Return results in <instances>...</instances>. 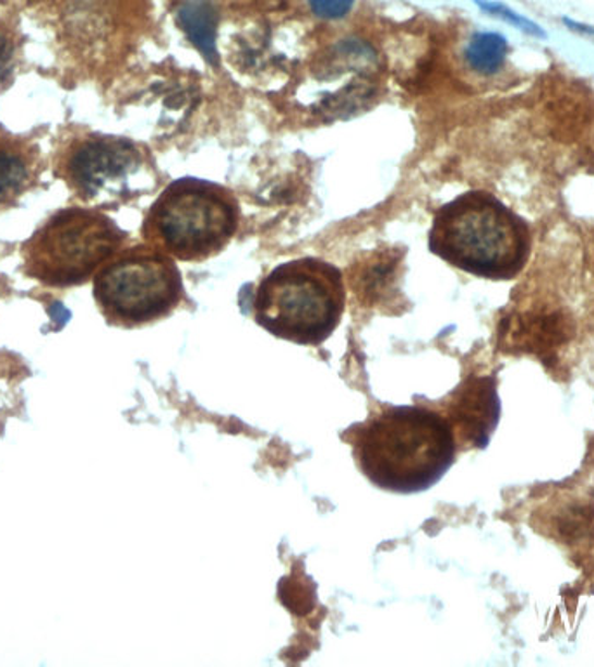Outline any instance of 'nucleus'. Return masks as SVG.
Masks as SVG:
<instances>
[{"instance_id":"f257e3e1","label":"nucleus","mask_w":594,"mask_h":667,"mask_svg":"<svg viewBox=\"0 0 594 667\" xmlns=\"http://www.w3.org/2000/svg\"><path fill=\"white\" fill-rule=\"evenodd\" d=\"M358 468L382 490L416 493L442 480L455 457V437L442 414L390 407L349 428Z\"/></svg>"},{"instance_id":"f03ea898","label":"nucleus","mask_w":594,"mask_h":667,"mask_svg":"<svg viewBox=\"0 0 594 667\" xmlns=\"http://www.w3.org/2000/svg\"><path fill=\"white\" fill-rule=\"evenodd\" d=\"M429 249L463 272L490 281H510L525 266L528 234L496 196L472 192L435 214Z\"/></svg>"},{"instance_id":"7ed1b4c3","label":"nucleus","mask_w":594,"mask_h":667,"mask_svg":"<svg viewBox=\"0 0 594 667\" xmlns=\"http://www.w3.org/2000/svg\"><path fill=\"white\" fill-rule=\"evenodd\" d=\"M346 305L343 273L334 264L301 258L276 266L256 287L252 314L273 336L319 346L331 337Z\"/></svg>"},{"instance_id":"20e7f679","label":"nucleus","mask_w":594,"mask_h":667,"mask_svg":"<svg viewBox=\"0 0 594 667\" xmlns=\"http://www.w3.org/2000/svg\"><path fill=\"white\" fill-rule=\"evenodd\" d=\"M240 209L234 193L204 179H179L161 193L143 223L146 243L173 260L204 261L237 234Z\"/></svg>"},{"instance_id":"39448f33","label":"nucleus","mask_w":594,"mask_h":667,"mask_svg":"<svg viewBox=\"0 0 594 667\" xmlns=\"http://www.w3.org/2000/svg\"><path fill=\"white\" fill-rule=\"evenodd\" d=\"M126 235L96 209H63L23 246L25 273L49 287L84 284L120 251Z\"/></svg>"},{"instance_id":"423d86ee","label":"nucleus","mask_w":594,"mask_h":667,"mask_svg":"<svg viewBox=\"0 0 594 667\" xmlns=\"http://www.w3.org/2000/svg\"><path fill=\"white\" fill-rule=\"evenodd\" d=\"M94 299L105 319L140 327L173 313L183 299V278L175 260L157 247L119 251L94 276Z\"/></svg>"},{"instance_id":"0eeeda50","label":"nucleus","mask_w":594,"mask_h":667,"mask_svg":"<svg viewBox=\"0 0 594 667\" xmlns=\"http://www.w3.org/2000/svg\"><path fill=\"white\" fill-rule=\"evenodd\" d=\"M55 175L76 199L114 204L140 195L152 183L145 152L126 138L72 132L55 154Z\"/></svg>"},{"instance_id":"6e6552de","label":"nucleus","mask_w":594,"mask_h":667,"mask_svg":"<svg viewBox=\"0 0 594 667\" xmlns=\"http://www.w3.org/2000/svg\"><path fill=\"white\" fill-rule=\"evenodd\" d=\"M40 175L43 157L37 143L0 129V213L31 192Z\"/></svg>"},{"instance_id":"1a4fd4ad","label":"nucleus","mask_w":594,"mask_h":667,"mask_svg":"<svg viewBox=\"0 0 594 667\" xmlns=\"http://www.w3.org/2000/svg\"><path fill=\"white\" fill-rule=\"evenodd\" d=\"M178 23L209 63H217V11L209 0H188L178 11Z\"/></svg>"},{"instance_id":"9d476101","label":"nucleus","mask_w":594,"mask_h":667,"mask_svg":"<svg viewBox=\"0 0 594 667\" xmlns=\"http://www.w3.org/2000/svg\"><path fill=\"white\" fill-rule=\"evenodd\" d=\"M510 44L504 35L497 32H480L473 35L466 47V61L480 75H494L504 64Z\"/></svg>"},{"instance_id":"9b49d317","label":"nucleus","mask_w":594,"mask_h":667,"mask_svg":"<svg viewBox=\"0 0 594 667\" xmlns=\"http://www.w3.org/2000/svg\"><path fill=\"white\" fill-rule=\"evenodd\" d=\"M476 4L482 11L490 14V16L499 17L502 22L510 23L514 28H519L523 34L532 35L535 39H548V34L543 31V26L532 22L528 17L523 14L516 13L513 9L508 5L501 4V2H490V0H476Z\"/></svg>"},{"instance_id":"f8f14e48","label":"nucleus","mask_w":594,"mask_h":667,"mask_svg":"<svg viewBox=\"0 0 594 667\" xmlns=\"http://www.w3.org/2000/svg\"><path fill=\"white\" fill-rule=\"evenodd\" d=\"M355 0H310L311 9L317 16L325 20H340L352 11Z\"/></svg>"},{"instance_id":"ddd939ff","label":"nucleus","mask_w":594,"mask_h":667,"mask_svg":"<svg viewBox=\"0 0 594 667\" xmlns=\"http://www.w3.org/2000/svg\"><path fill=\"white\" fill-rule=\"evenodd\" d=\"M14 55V46L4 34H0V73L5 72L11 58Z\"/></svg>"},{"instance_id":"4468645a","label":"nucleus","mask_w":594,"mask_h":667,"mask_svg":"<svg viewBox=\"0 0 594 667\" xmlns=\"http://www.w3.org/2000/svg\"><path fill=\"white\" fill-rule=\"evenodd\" d=\"M565 25L569 26L570 31L578 32V34L586 35V37H593L594 39V26L584 25V23L573 22L569 17H563Z\"/></svg>"}]
</instances>
